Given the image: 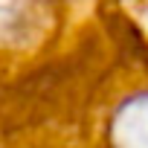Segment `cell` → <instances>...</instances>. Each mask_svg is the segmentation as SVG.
<instances>
[{"label":"cell","mask_w":148,"mask_h":148,"mask_svg":"<svg viewBox=\"0 0 148 148\" xmlns=\"http://www.w3.org/2000/svg\"><path fill=\"white\" fill-rule=\"evenodd\" d=\"M108 148H148V84L122 93L105 122Z\"/></svg>","instance_id":"cell-1"}]
</instances>
